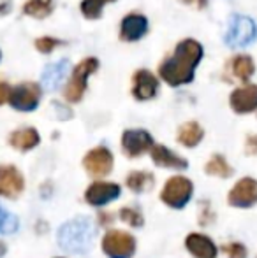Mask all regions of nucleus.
<instances>
[{
	"label": "nucleus",
	"mask_w": 257,
	"mask_h": 258,
	"mask_svg": "<svg viewBox=\"0 0 257 258\" xmlns=\"http://www.w3.org/2000/svg\"><path fill=\"white\" fill-rule=\"evenodd\" d=\"M201 58L202 46L197 41H192V39L182 41L176 46L175 53L161 65V69H159L161 78L171 86H180L185 85V83H190L194 78L195 65L199 63Z\"/></svg>",
	"instance_id": "nucleus-1"
},
{
	"label": "nucleus",
	"mask_w": 257,
	"mask_h": 258,
	"mask_svg": "<svg viewBox=\"0 0 257 258\" xmlns=\"http://www.w3.org/2000/svg\"><path fill=\"white\" fill-rule=\"evenodd\" d=\"M93 228L86 218H76L65 223L59 232V242L64 249L72 253L86 251L92 244Z\"/></svg>",
	"instance_id": "nucleus-2"
},
{
	"label": "nucleus",
	"mask_w": 257,
	"mask_h": 258,
	"mask_svg": "<svg viewBox=\"0 0 257 258\" xmlns=\"http://www.w3.org/2000/svg\"><path fill=\"white\" fill-rule=\"evenodd\" d=\"M194 194V184L189 177L185 176H173L166 181L164 188H162L161 201L166 206L173 207V209H182L189 204Z\"/></svg>",
	"instance_id": "nucleus-3"
},
{
	"label": "nucleus",
	"mask_w": 257,
	"mask_h": 258,
	"mask_svg": "<svg viewBox=\"0 0 257 258\" xmlns=\"http://www.w3.org/2000/svg\"><path fill=\"white\" fill-rule=\"evenodd\" d=\"M102 253L108 258H132L136 253V239L124 230H108L102 237Z\"/></svg>",
	"instance_id": "nucleus-4"
},
{
	"label": "nucleus",
	"mask_w": 257,
	"mask_h": 258,
	"mask_svg": "<svg viewBox=\"0 0 257 258\" xmlns=\"http://www.w3.org/2000/svg\"><path fill=\"white\" fill-rule=\"evenodd\" d=\"M97 67H99L97 58H85V60L76 65L71 81L67 83V88H65V99L69 102H79L81 100L83 93L86 90V78L92 72H95Z\"/></svg>",
	"instance_id": "nucleus-5"
},
{
	"label": "nucleus",
	"mask_w": 257,
	"mask_h": 258,
	"mask_svg": "<svg viewBox=\"0 0 257 258\" xmlns=\"http://www.w3.org/2000/svg\"><path fill=\"white\" fill-rule=\"evenodd\" d=\"M257 37L255 23L247 16H234L226 34V44L231 48H245Z\"/></svg>",
	"instance_id": "nucleus-6"
},
{
	"label": "nucleus",
	"mask_w": 257,
	"mask_h": 258,
	"mask_svg": "<svg viewBox=\"0 0 257 258\" xmlns=\"http://www.w3.org/2000/svg\"><path fill=\"white\" fill-rule=\"evenodd\" d=\"M41 100V88L35 83H21L16 88L11 90L9 104L13 105L16 111H34L39 105Z\"/></svg>",
	"instance_id": "nucleus-7"
},
{
	"label": "nucleus",
	"mask_w": 257,
	"mask_h": 258,
	"mask_svg": "<svg viewBox=\"0 0 257 258\" xmlns=\"http://www.w3.org/2000/svg\"><path fill=\"white\" fill-rule=\"evenodd\" d=\"M122 194L120 184L110 183V181H95L92 183L85 191V201L86 204L93 207H102L110 202L117 201Z\"/></svg>",
	"instance_id": "nucleus-8"
},
{
	"label": "nucleus",
	"mask_w": 257,
	"mask_h": 258,
	"mask_svg": "<svg viewBox=\"0 0 257 258\" xmlns=\"http://www.w3.org/2000/svg\"><path fill=\"white\" fill-rule=\"evenodd\" d=\"M83 167L93 177H104L113 170V155L108 148L99 146L85 155Z\"/></svg>",
	"instance_id": "nucleus-9"
},
{
	"label": "nucleus",
	"mask_w": 257,
	"mask_h": 258,
	"mask_svg": "<svg viewBox=\"0 0 257 258\" xmlns=\"http://www.w3.org/2000/svg\"><path fill=\"white\" fill-rule=\"evenodd\" d=\"M227 202L233 207L247 209L257 204V181L254 177H241L227 194Z\"/></svg>",
	"instance_id": "nucleus-10"
},
{
	"label": "nucleus",
	"mask_w": 257,
	"mask_h": 258,
	"mask_svg": "<svg viewBox=\"0 0 257 258\" xmlns=\"http://www.w3.org/2000/svg\"><path fill=\"white\" fill-rule=\"evenodd\" d=\"M25 190V179L20 169L14 165H0V197L18 199Z\"/></svg>",
	"instance_id": "nucleus-11"
},
{
	"label": "nucleus",
	"mask_w": 257,
	"mask_h": 258,
	"mask_svg": "<svg viewBox=\"0 0 257 258\" xmlns=\"http://www.w3.org/2000/svg\"><path fill=\"white\" fill-rule=\"evenodd\" d=\"M122 148L129 158H137L153 148V139L146 130H125L122 136Z\"/></svg>",
	"instance_id": "nucleus-12"
},
{
	"label": "nucleus",
	"mask_w": 257,
	"mask_h": 258,
	"mask_svg": "<svg viewBox=\"0 0 257 258\" xmlns=\"http://www.w3.org/2000/svg\"><path fill=\"white\" fill-rule=\"evenodd\" d=\"M231 107L238 114L252 112L257 109V85H247L234 90L231 95Z\"/></svg>",
	"instance_id": "nucleus-13"
},
{
	"label": "nucleus",
	"mask_w": 257,
	"mask_h": 258,
	"mask_svg": "<svg viewBox=\"0 0 257 258\" xmlns=\"http://www.w3.org/2000/svg\"><path fill=\"white\" fill-rule=\"evenodd\" d=\"M185 248L194 258H217L215 242L204 234H189L185 237Z\"/></svg>",
	"instance_id": "nucleus-14"
},
{
	"label": "nucleus",
	"mask_w": 257,
	"mask_h": 258,
	"mask_svg": "<svg viewBox=\"0 0 257 258\" xmlns=\"http://www.w3.org/2000/svg\"><path fill=\"white\" fill-rule=\"evenodd\" d=\"M151 160H153L155 165L164 167V169L183 170V169H187V165H189L183 156L176 155L175 151H171L169 148L162 146V144L151 148Z\"/></svg>",
	"instance_id": "nucleus-15"
},
{
	"label": "nucleus",
	"mask_w": 257,
	"mask_h": 258,
	"mask_svg": "<svg viewBox=\"0 0 257 258\" xmlns=\"http://www.w3.org/2000/svg\"><path fill=\"white\" fill-rule=\"evenodd\" d=\"M159 88V81L148 71H137L134 74V88L132 93L137 100L153 99Z\"/></svg>",
	"instance_id": "nucleus-16"
},
{
	"label": "nucleus",
	"mask_w": 257,
	"mask_h": 258,
	"mask_svg": "<svg viewBox=\"0 0 257 258\" xmlns=\"http://www.w3.org/2000/svg\"><path fill=\"white\" fill-rule=\"evenodd\" d=\"M148 30V21L141 14H129L122 21L120 35L124 41H137L141 39Z\"/></svg>",
	"instance_id": "nucleus-17"
},
{
	"label": "nucleus",
	"mask_w": 257,
	"mask_h": 258,
	"mask_svg": "<svg viewBox=\"0 0 257 258\" xmlns=\"http://www.w3.org/2000/svg\"><path fill=\"white\" fill-rule=\"evenodd\" d=\"M39 141H41V137H39L37 130L30 128V126H27V128H20L9 136V144L18 151L34 150V148L39 144Z\"/></svg>",
	"instance_id": "nucleus-18"
},
{
	"label": "nucleus",
	"mask_w": 257,
	"mask_h": 258,
	"mask_svg": "<svg viewBox=\"0 0 257 258\" xmlns=\"http://www.w3.org/2000/svg\"><path fill=\"white\" fill-rule=\"evenodd\" d=\"M69 72V60H60L55 63L48 65L42 72V86L46 90H57L60 86V83L64 81V78Z\"/></svg>",
	"instance_id": "nucleus-19"
},
{
	"label": "nucleus",
	"mask_w": 257,
	"mask_h": 258,
	"mask_svg": "<svg viewBox=\"0 0 257 258\" xmlns=\"http://www.w3.org/2000/svg\"><path fill=\"white\" fill-rule=\"evenodd\" d=\"M129 190L134 191V194H143V191H150L151 186L155 183V177L151 172H146V170H134L127 176L125 179Z\"/></svg>",
	"instance_id": "nucleus-20"
},
{
	"label": "nucleus",
	"mask_w": 257,
	"mask_h": 258,
	"mask_svg": "<svg viewBox=\"0 0 257 258\" xmlns=\"http://www.w3.org/2000/svg\"><path fill=\"white\" fill-rule=\"evenodd\" d=\"M202 136H204V132H202V128L199 126V123H195V121L185 123V125H182L178 130V141H180V144H183L185 148H195L201 143Z\"/></svg>",
	"instance_id": "nucleus-21"
},
{
	"label": "nucleus",
	"mask_w": 257,
	"mask_h": 258,
	"mask_svg": "<svg viewBox=\"0 0 257 258\" xmlns=\"http://www.w3.org/2000/svg\"><path fill=\"white\" fill-rule=\"evenodd\" d=\"M206 174L210 176H217V177H229L233 174V167L227 163V160L224 158L222 155H213L212 158L208 160L204 167Z\"/></svg>",
	"instance_id": "nucleus-22"
},
{
	"label": "nucleus",
	"mask_w": 257,
	"mask_h": 258,
	"mask_svg": "<svg viewBox=\"0 0 257 258\" xmlns=\"http://www.w3.org/2000/svg\"><path fill=\"white\" fill-rule=\"evenodd\" d=\"M233 72L238 79L241 81H248L250 76L254 74V61H252L250 56L247 54H240L233 60Z\"/></svg>",
	"instance_id": "nucleus-23"
},
{
	"label": "nucleus",
	"mask_w": 257,
	"mask_h": 258,
	"mask_svg": "<svg viewBox=\"0 0 257 258\" xmlns=\"http://www.w3.org/2000/svg\"><path fill=\"white\" fill-rule=\"evenodd\" d=\"M53 11V0H28L23 6V13L34 18H46Z\"/></svg>",
	"instance_id": "nucleus-24"
},
{
	"label": "nucleus",
	"mask_w": 257,
	"mask_h": 258,
	"mask_svg": "<svg viewBox=\"0 0 257 258\" xmlns=\"http://www.w3.org/2000/svg\"><path fill=\"white\" fill-rule=\"evenodd\" d=\"M110 2H115V0H83L81 2L83 16L88 18V20H97V18H100L102 7Z\"/></svg>",
	"instance_id": "nucleus-25"
},
{
	"label": "nucleus",
	"mask_w": 257,
	"mask_h": 258,
	"mask_svg": "<svg viewBox=\"0 0 257 258\" xmlns=\"http://www.w3.org/2000/svg\"><path fill=\"white\" fill-rule=\"evenodd\" d=\"M118 214H120V220L125 221V223L132 228H139V227H143V223H144L143 214H141L136 207H122Z\"/></svg>",
	"instance_id": "nucleus-26"
},
{
	"label": "nucleus",
	"mask_w": 257,
	"mask_h": 258,
	"mask_svg": "<svg viewBox=\"0 0 257 258\" xmlns=\"http://www.w3.org/2000/svg\"><path fill=\"white\" fill-rule=\"evenodd\" d=\"M222 249L227 258H247V248L241 242H227Z\"/></svg>",
	"instance_id": "nucleus-27"
},
{
	"label": "nucleus",
	"mask_w": 257,
	"mask_h": 258,
	"mask_svg": "<svg viewBox=\"0 0 257 258\" xmlns=\"http://www.w3.org/2000/svg\"><path fill=\"white\" fill-rule=\"evenodd\" d=\"M59 44H60V41H57V39H53V37H41L35 41V48L41 53H52Z\"/></svg>",
	"instance_id": "nucleus-28"
},
{
	"label": "nucleus",
	"mask_w": 257,
	"mask_h": 258,
	"mask_svg": "<svg viewBox=\"0 0 257 258\" xmlns=\"http://www.w3.org/2000/svg\"><path fill=\"white\" fill-rule=\"evenodd\" d=\"M9 95H11V88L7 83L0 81V105L6 104L7 100H9Z\"/></svg>",
	"instance_id": "nucleus-29"
},
{
	"label": "nucleus",
	"mask_w": 257,
	"mask_h": 258,
	"mask_svg": "<svg viewBox=\"0 0 257 258\" xmlns=\"http://www.w3.org/2000/svg\"><path fill=\"white\" fill-rule=\"evenodd\" d=\"M11 7H13V2H11V0H0V18L6 16V14L11 11Z\"/></svg>",
	"instance_id": "nucleus-30"
},
{
	"label": "nucleus",
	"mask_w": 257,
	"mask_h": 258,
	"mask_svg": "<svg viewBox=\"0 0 257 258\" xmlns=\"http://www.w3.org/2000/svg\"><path fill=\"white\" fill-rule=\"evenodd\" d=\"M247 150H248V153H252V155L257 153V136H252L250 139H248Z\"/></svg>",
	"instance_id": "nucleus-31"
},
{
	"label": "nucleus",
	"mask_w": 257,
	"mask_h": 258,
	"mask_svg": "<svg viewBox=\"0 0 257 258\" xmlns=\"http://www.w3.org/2000/svg\"><path fill=\"white\" fill-rule=\"evenodd\" d=\"M182 2L189 4V6L197 7V9H202V7H206V4H208V0H182Z\"/></svg>",
	"instance_id": "nucleus-32"
},
{
	"label": "nucleus",
	"mask_w": 257,
	"mask_h": 258,
	"mask_svg": "<svg viewBox=\"0 0 257 258\" xmlns=\"http://www.w3.org/2000/svg\"><path fill=\"white\" fill-rule=\"evenodd\" d=\"M6 251H7L6 244H4V242H2V241H0V258H2L4 255H6Z\"/></svg>",
	"instance_id": "nucleus-33"
}]
</instances>
